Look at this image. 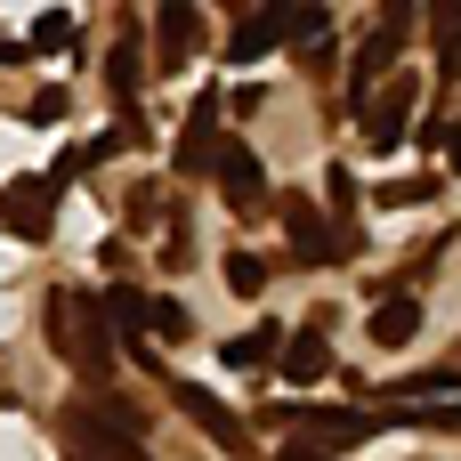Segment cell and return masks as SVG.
<instances>
[{"mask_svg": "<svg viewBox=\"0 0 461 461\" xmlns=\"http://www.w3.org/2000/svg\"><path fill=\"white\" fill-rule=\"evenodd\" d=\"M194 324H186V308L170 300V292H154V316H146V340H186Z\"/></svg>", "mask_w": 461, "mask_h": 461, "instance_id": "obj_20", "label": "cell"}, {"mask_svg": "<svg viewBox=\"0 0 461 461\" xmlns=\"http://www.w3.org/2000/svg\"><path fill=\"white\" fill-rule=\"evenodd\" d=\"M219 89H203L194 105H186V130H178V178H219V154H227V130H219Z\"/></svg>", "mask_w": 461, "mask_h": 461, "instance_id": "obj_5", "label": "cell"}, {"mask_svg": "<svg viewBox=\"0 0 461 461\" xmlns=\"http://www.w3.org/2000/svg\"><path fill=\"white\" fill-rule=\"evenodd\" d=\"M405 32H413V8H405V0L365 32V49H357V65H348V105H357V113L373 105V81H381V89L397 81V49H405Z\"/></svg>", "mask_w": 461, "mask_h": 461, "instance_id": "obj_3", "label": "cell"}, {"mask_svg": "<svg viewBox=\"0 0 461 461\" xmlns=\"http://www.w3.org/2000/svg\"><path fill=\"white\" fill-rule=\"evenodd\" d=\"M16 57H24V49H16V41H0V65H16Z\"/></svg>", "mask_w": 461, "mask_h": 461, "instance_id": "obj_26", "label": "cell"}, {"mask_svg": "<svg viewBox=\"0 0 461 461\" xmlns=\"http://www.w3.org/2000/svg\"><path fill=\"white\" fill-rule=\"evenodd\" d=\"M0 227L24 235V243H49L57 235V186L49 178H8L0 186Z\"/></svg>", "mask_w": 461, "mask_h": 461, "instance_id": "obj_7", "label": "cell"}, {"mask_svg": "<svg viewBox=\"0 0 461 461\" xmlns=\"http://www.w3.org/2000/svg\"><path fill=\"white\" fill-rule=\"evenodd\" d=\"M227 292H235V300H259V292H267V259H259L251 243L227 251Z\"/></svg>", "mask_w": 461, "mask_h": 461, "instance_id": "obj_18", "label": "cell"}, {"mask_svg": "<svg viewBox=\"0 0 461 461\" xmlns=\"http://www.w3.org/2000/svg\"><path fill=\"white\" fill-rule=\"evenodd\" d=\"M65 113V81L57 89H32V105H24V122H57Z\"/></svg>", "mask_w": 461, "mask_h": 461, "instance_id": "obj_25", "label": "cell"}, {"mask_svg": "<svg viewBox=\"0 0 461 461\" xmlns=\"http://www.w3.org/2000/svg\"><path fill=\"white\" fill-rule=\"evenodd\" d=\"M276 41H292V8H259V16H243L235 41H227V65H251V57H267Z\"/></svg>", "mask_w": 461, "mask_h": 461, "instance_id": "obj_14", "label": "cell"}, {"mask_svg": "<svg viewBox=\"0 0 461 461\" xmlns=\"http://www.w3.org/2000/svg\"><path fill=\"white\" fill-rule=\"evenodd\" d=\"M219 194H227V211H267L276 203V186H267V162L243 146V138H227V154H219Z\"/></svg>", "mask_w": 461, "mask_h": 461, "instance_id": "obj_11", "label": "cell"}, {"mask_svg": "<svg viewBox=\"0 0 461 461\" xmlns=\"http://www.w3.org/2000/svg\"><path fill=\"white\" fill-rule=\"evenodd\" d=\"M284 348H292V324H251V332H235L219 357H227L235 373H267V365H284Z\"/></svg>", "mask_w": 461, "mask_h": 461, "instance_id": "obj_13", "label": "cell"}, {"mask_svg": "<svg viewBox=\"0 0 461 461\" xmlns=\"http://www.w3.org/2000/svg\"><path fill=\"white\" fill-rule=\"evenodd\" d=\"M276 421H292L316 446H365L389 429V413H357V405H276Z\"/></svg>", "mask_w": 461, "mask_h": 461, "instance_id": "obj_6", "label": "cell"}, {"mask_svg": "<svg viewBox=\"0 0 461 461\" xmlns=\"http://www.w3.org/2000/svg\"><path fill=\"white\" fill-rule=\"evenodd\" d=\"M146 73H154V49L138 41V16H122V24H113V49H105V89H113V113H130V105H138Z\"/></svg>", "mask_w": 461, "mask_h": 461, "instance_id": "obj_8", "label": "cell"}, {"mask_svg": "<svg viewBox=\"0 0 461 461\" xmlns=\"http://www.w3.org/2000/svg\"><path fill=\"white\" fill-rule=\"evenodd\" d=\"M276 461H332V446H316V438H300V429H292V438L276 446Z\"/></svg>", "mask_w": 461, "mask_h": 461, "instance_id": "obj_24", "label": "cell"}, {"mask_svg": "<svg viewBox=\"0 0 461 461\" xmlns=\"http://www.w3.org/2000/svg\"><path fill=\"white\" fill-rule=\"evenodd\" d=\"M276 219H284L292 267H340V259H348V235L316 211V194H276Z\"/></svg>", "mask_w": 461, "mask_h": 461, "instance_id": "obj_2", "label": "cell"}, {"mask_svg": "<svg viewBox=\"0 0 461 461\" xmlns=\"http://www.w3.org/2000/svg\"><path fill=\"white\" fill-rule=\"evenodd\" d=\"M170 405H178V413H186V421H194V429H203L227 461H251V421H243L235 405H219V397H211V389H194V381H170Z\"/></svg>", "mask_w": 461, "mask_h": 461, "instance_id": "obj_4", "label": "cell"}, {"mask_svg": "<svg viewBox=\"0 0 461 461\" xmlns=\"http://www.w3.org/2000/svg\"><path fill=\"white\" fill-rule=\"evenodd\" d=\"M397 405H461V365H438V373H405L389 381Z\"/></svg>", "mask_w": 461, "mask_h": 461, "instance_id": "obj_16", "label": "cell"}, {"mask_svg": "<svg viewBox=\"0 0 461 461\" xmlns=\"http://www.w3.org/2000/svg\"><path fill=\"white\" fill-rule=\"evenodd\" d=\"M429 41H438V65H446V73H461V0L429 16Z\"/></svg>", "mask_w": 461, "mask_h": 461, "instance_id": "obj_19", "label": "cell"}, {"mask_svg": "<svg viewBox=\"0 0 461 461\" xmlns=\"http://www.w3.org/2000/svg\"><path fill=\"white\" fill-rule=\"evenodd\" d=\"M211 41V16L203 8H186V0H170L162 16H154V73H186V57Z\"/></svg>", "mask_w": 461, "mask_h": 461, "instance_id": "obj_9", "label": "cell"}, {"mask_svg": "<svg viewBox=\"0 0 461 461\" xmlns=\"http://www.w3.org/2000/svg\"><path fill=\"white\" fill-rule=\"evenodd\" d=\"M105 316H113V332H122V348H138V332H146V316H154V300H146V292H130V284H113V292H105Z\"/></svg>", "mask_w": 461, "mask_h": 461, "instance_id": "obj_17", "label": "cell"}, {"mask_svg": "<svg viewBox=\"0 0 461 461\" xmlns=\"http://www.w3.org/2000/svg\"><path fill=\"white\" fill-rule=\"evenodd\" d=\"M421 146H429L446 170H461V122H429V130H421Z\"/></svg>", "mask_w": 461, "mask_h": 461, "instance_id": "obj_22", "label": "cell"}, {"mask_svg": "<svg viewBox=\"0 0 461 461\" xmlns=\"http://www.w3.org/2000/svg\"><path fill=\"white\" fill-rule=\"evenodd\" d=\"M41 332H49V348H57L89 389L113 381V340H122V332H113V316H105V300H89V292H49V324H41Z\"/></svg>", "mask_w": 461, "mask_h": 461, "instance_id": "obj_1", "label": "cell"}, {"mask_svg": "<svg viewBox=\"0 0 461 461\" xmlns=\"http://www.w3.org/2000/svg\"><path fill=\"white\" fill-rule=\"evenodd\" d=\"M413 97H421V81H413V73H397V81H389V89L357 113L365 146H381V154H389V146H405V138H413V130H405V122H413Z\"/></svg>", "mask_w": 461, "mask_h": 461, "instance_id": "obj_10", "label": "cell"}, {"mask_svg": "<svg viewBox=\"0 0 461 461\" xmlns=\"http://www.w3.org/2000/svg\"><path fill=\"white\" fill-rule=\"evenodd\" d=\"M292 389H308V381H324L332 373V340H324V316H308V324H292V348H284V365H276Z\"/></svg>", "mask_w": 461, "mask_h": 461, "instance_id": "obj_12", "label": "cell"}, {"mask_svg": "<svg viewBox=\"0 0 461 461\" xmlns=\"http://www.w3.org/2000/svg\"><path fill=\"white\" fill-rule=\"evenodd\" d=\"M373 348H413V332H421V300L413 292H389V300H373Z\"/></svg>", "mask_w": 461, "mask_h": 461, "instance_id": "obj_15", "label": "cell"}, {"mask_svg": "<svg viewBox=\"0 0 461 461\" xmlns=\"http://www.w3.org/2000/svg\"><path fill=\"white\" fill-rule=\"evenodd\" d=\"M32 49H73V8H49V16H32Z\"/></svg>", "mask_w": 461, "mask_h": 461, "instance_id": "obj_21", "label": "cell"}, {"mask_svg": "<svg viewBox=\"0 0 461 461\" xmlns=\"http://www.w3.org/2000/svg\"><path fill=\"white\" fill-rule=\"evenodd\" d=\"M429 194H438V178H389V186H381L389 211H413V203H429Z\"/></svg>", "mask_w": 461, "mask_h": 461, "instance_id": "obj_23", "label": "cell"}, {"mask_svg": "<svg viewBox=\"0 0 461 461\" xmlns=\"http://www.w3.org/2000/svg\"><path fill=\"white\" fill-rule=\"evenodd\" d=\"M73 461H89V454H73Z\"/></svg>", "mask_w": 461, "mask_h": 461, "instance_id": "obj_27", "label": "cell"}]
</instances>
